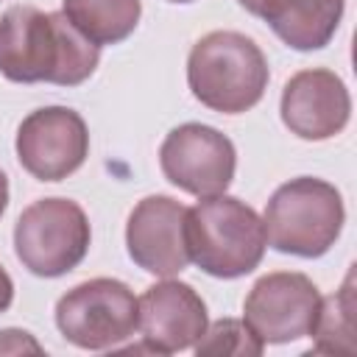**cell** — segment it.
Here are the masks:
<instances>
[{"mask_svg": "<svg viewBox=\"0 0 357 357\" xmlns=\"http://www.w3.org/2000/svg\"><path fill=\"white\" fill-rule=\"evenodd\" d=\"M100 61V47L61 11L11 6L0 17V73L17 84H84Z\"/></svg>", "mask_w": 357, "mask_h": 357, "instance_id": "obj_1", "label": "cell"}, {"mask_svg": "<svg viewBox=\"0 0 357 357\" xmlns=\"http://www.w3.org/2000/svg\"><path fill=\"white\" fill-rule=\"evenodd\" d=\"M268 59L254 39L237 31H209L187 56V84L206 109L240 114L268 89Z\"/></svg>", "mask_w": 357, "mask_h": 357, "instance_id": "obj_2", "label": "cell"}, {"mask_svg": "<svg viewBox=\"0 0 357 357\" xmlns=\"http://www.w3.org/2000/svg\"><path fill=\"white\" fill-rule=\"evenodd\" d=\"M184 240L190 262L215 279L251 273L265 254L262 218L234 195H206L187 209Z\"/></svg>", "mask_w": 357, "mask_h": 357, "instance_id": "obj_3", "label": "cell"}, {"mask_svg": "<svg viewBox=\"0 0 357 357\" xmlns=\"http://www.w3.org/2000/svg\"><path fill=\"white\" fill-rule=\"evenodd\" d=\"M346 220L343 198L335 184L312 176H298L276 187L265 206V240L293 257H324L340 237Z\"/></svg>", "mask_w": 357, "mask_h": 357, "instance_id": "obj_4", "label": "cell"}, {"mask_svg": "<svg viewBox=\"0 0 357 357\" xmlns=\"http://www.w3.org/2000/svg\"><path fill=\"white\" fill-rule=\"evenodd\" d=\"M92 229L86 212L70 198H39L14 223V251L33 276L70 273L89 251Z\"/></svg>", "mask_w": 357, "mask_h": 357, "instance_id": "obj_5", "label": "cell"}, {"mask_svg": "<svg viewBox=\"0 0 357 357\" xmlns=\"http://www.w3.org/2000/svg\"><path fill=\"white\" fill-rule=\"evenodd\" d=\"M56 326L78 349H114L137 329V296L120 279H86L56 301Z\"/></svg>", "mask_w": 357, "mask_h": 357, "instance_id": "obj_6", "label": "cell"}, {"mask_svg": "<svg viewBox=\"0 0 357 357\" xmlns=\"http://www.w3.org/2000/svg\"><path fill=\"white\" fill-rule=\"evenodd\" d=\"M159 167L165 178L198 198L229 190L237 167L234 142L212 126H176L159 145Z\"/></svg>", "mask_w": 357, "mask_h": 357, "instance_id": "obj_7", "label": "cell"}, {"mask_svg": "<svg viewBox=\"0 0 357 357\" xmlns=\"http://www.w3.org/2000/svg\"><path fill=\"white\" fill-rule=\"evenodd\" d=\"M321 293L298 271H273L254 282L243 301L245 326L268 343H290L310 335Z\"/></svg>", "mask_w": 357, "mask_h": 357, "instance_id": "obj_8", "label": "cell"}, {"mask_svg": "<svg viewBox=\"0 0 357 357\" xmlns=\"http://www.w3.org/2000/svg\"><path fill=\"white\" fill-rule=\"evenodd\" d=\"M17 159L39 181H61L73 176L89 153V131L84 117L67 106H45L31 112L17 128Z\"/></svg>", "mask_w": 357, "mask_h": 357, "instance_id": "obj_9", "label": "cell"}, {"mask_svg": "<svg viewBox=\"0 0 357 357\" xmlns=\"http://www.w3.org/2000/svg\"><path fill=\"white\" fill-rule=\"evenodd\" d=\"M187 206L170 195L142 198L126 223V248L137 268L170 279L190 265L184 240Z\"/></svg>", "mask_w": 357, "mask_h": 357, "instance_id": "obj_10", "label": "cell"}, {"mask_svg": "<svg viewBox=\"0 0 357 357\" xmlns=\"http://www.w3.org/2000/svg\"><path fill=\"white\" fill-rule=\"evenodd\" d=\"M206 304L192 284L162 279L137 298V329L142 332L145 351L173 354L195 346L206 329Z\"/></svg>", "mask_w": 357, "mask_h": 357, "instance_id": "obj_11", "label": "cell"}, {"mask_svg": "<svg viewBox=\"0 0 357 357\" xmlns=\"http://www.w3.org/2000/svg\"><path fill=\"white\" fill-rule=\"evenodd\" d=\"M282 123L290 134L321 142L337 137L351 117V98L343 78L326 67H310L290 75L282 89Z\"/></svg>", "mask_w": 357, "mask_h": 357, "instance_id": "obj_12", "label": "cell"}, {"mask_svg": "<svg viewBox=\"0 0 357 357\" xmlns=\"http://www.w3.org/2000/svg\"><path fill=\"white\" fill-rule=\"evenodd\" d=\"M248 14L262 17L293 50H318L332 42L343 0H237Z\"/></svg>", "mask_w": 357, "mask_h": 357, "instance_id": "obj_13", "label": "cell"}, {"mask_svg": "<svg viewBox=\"0 0 357 357\" xmlns=\"http://www.w3.org/2000/svg\"><path fill=\"white\" fill-rule=\"evenodd\" d=\"M357 296H354V268H349L343 284L321 298L310 337L315 354L357 357Z\"/></svg>", "mask_w": 357, "mask_h": 357, "instance_id": "obj_14", "label": "cell"}, {"mask_svg": "<svg viewBox=\"0 0 357 357\" xmlns=\"http://www.w3.org/2000/svg\"><path fill=\"white\" fill-rule=\"evenodd\" d=\"M61 14L98 47L128 39L139 22V0H61Z\"/></svg>", "mask_w": 357, "mask_h": 357, "instance_id": "obj_15", "label": "cell"}, {"mask_svg": "<svg viewBox=\"0 0 357 357\" xmlns=\"http://www.w3.org/2000/svg\"><path fill=\"white\" fill-rule=\"evenodd\" d=\"M192 349L198 357H257L262 354L265 343L245 326V321L220 318L215 324H206Z\"/></svg>", "mask_w": 357, "mask_h": 357, "instance_id": "obj_16", "label": "cell"}, {"mask_svg": "<svg viewBox=\"0 0 357 357\" xmlns=\"http://www.w3.org/2000/svg\"><path fill=\"white\" fill-rule=\"evenodd\" d=\"M45 349L36 343L31 332L22 329H3L0 332V354H42Z\"/></svg>", "mask_w": 357, "mask_h": 357, "instance_id": "obj_17", "label": "cell"}, {"mask_svg": "<svg viewBox=\"0 0 357 357\" xmlns=\"http://www.w3.org/2000/svg\"><path fill=\"white\" fill-rule=\"evenodd\" d=\"M11 301H14V282L6 273V268L0 265V312H6L11 307Z\"/></svg>", "mask_w": 357, "mask_h": 357, "instance_id": "obj_18", "label": "cell"}, {"mask_svg": "<svg viewBox=\"0 0 357 357\" xmlns=\"http://www.w3.org/2000/svg\"><path fill=\"white\" fill-rule=\"evenodd\" d=\"M6 206H8V176L0 170V218H3Z\"/></svg>", "mask_w": 357, "mask_h": 357, "instance_id": "obj_19", "label": "cell"}, {"mask_svg": "<svg viewBox=\"0 0 357 357\" xmlns=\"http://www.w3.org/2000/svg\"><path fill=\"white\" fill-rule=\"evenodd\" d=\"M170 3H192V0H170Z\"/></svg>", "mask_w": 357, "mask_h": 357, "instance_id": "obj_20", "label": "cell"}]
</instances>
